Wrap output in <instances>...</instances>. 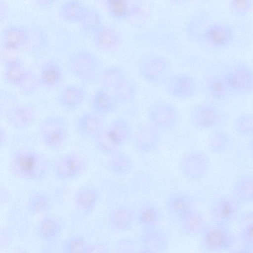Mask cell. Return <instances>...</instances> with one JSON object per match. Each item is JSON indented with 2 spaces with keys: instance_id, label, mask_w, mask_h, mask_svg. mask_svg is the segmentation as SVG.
I'll list each match as a JSON object with an SVG mask.
<instances>
[{
  "instance_id": "1",
  "label": "cell",
  "mask_w": 253,
  "mask_h": 253,
  "mask_svg": "<svg viewBox=\"0 0 253 253\" xmlns=\"http://www.w3.org/2000/svg\"><path fill=\"white\" fill-rule=\"evenodd\" d=\"M52 163L44 155L33 149L20 148L11 153L9 169L15 177L30 182L43 180L51 171Z\"/></svg>"
},
{
  "instance_id": "2",
  "label": "cell",
  "mask_w": 253,
  "mask_h": 253,
  "mask_svg": "<svg viewBox=\"0 0 253 253\" xmlns=\"http://www.w3.org/2000/svg\"><path fill=\"white\" fill-rule=\"evenodd\" d=\"M67 67L73 76L86 85L98 82L103 68L98 56L88 50H79L71 53L67 59Z\"/></svg>"
},
{
  "instance_id": "3",
  "label": "cell",
  "mask_w": 253,
  "mask_h": 253,
  "mask_svg": "<svg viewBox=\"0 0 253 253\" xmlns=\"http://www.w3.org/2000/svg\"><path fill=\"white\" fill-rule=\"evenodd\" d=\"M189 118L194 128L202 131L224 128L229 120L228 113L213 101L195 104L190 109Z\"/></svg>"
},
{
  "instance_id": "4",
  "label": "cell",
  "mask_w": 253,
  "mask_h": 253,
  "mask_svg": "<svg viewBox=\"0 0 253 253\" xmlns=\"http://www.w3.org/2000/svg\"><path fill=\"white\" fill-rule=\"evenodd\" d=\"M69 122L64 116L52 115L44 118L39 124L38 133L43 146L50 150L61 148L69 136Z\"/></svg>"
},
{
  "instance_id": "5",
  "label": "cell",
  "mask_w": 253,
  "mask_h": 253,
  "mask_svg": "<svg viewBox=\"0 0 253 253\" xmlns=\"http://www.w3.org/2000/svg\"><path fill=\"white\" fill-rule=\"evenodd\" d=\"M200 246L208 253H221L233 250L237 237L230 226L209 224L200 234Z\"/></svg>"
},
{
  "instance_id": "6",
  "label": "cell",
  "mask_w": 253,
  "mask_h": 253,
  "mask_svg": "<svg viewBox=\"0 0 253 253\" xmlns=\"http://www.w3.org/2000/svg\"><path fill=\"white\" fill-rule=\"evenodd\" d=\"M147 123L162 132L175 130L180 120L178 108L167 101H157L151 104L146 112Z\"/></svg>"
},
{
  "instance_id": "7",
  "label": "cell",
  "mask_w": 253,
  "mask_h": 253,
  "mask_svg": "<svg viewBox=\"0 0 253 253\" xmlns=\"http://www.w3.org/2000/svg\"><path fill=\"white\" fill-rule=\"evenodd\" d=\"M236 33L230 23L215 22L205 26L200 32L199 38L205 46L215 50H223L230 47L234 43Z\"/></svg>"
},
{
  "instance_id": "8",
  "label": "cell",
  "mask_w": 253,
  "mask_h": 253,
  "mask_svg": "<svg viewBox=\"0 0 253 253\" xmlns=\"http://www.w3.org/2000/svg\"><path fill=\"white\" fill-rule=\"evenodd\" d=\"M221 74L231 96H244L253 92V69L248 64L238 62Z\"/></svg>"
},
{
  "instance_id": "9",
  "label": "cell",
  "mask_w": 253,
  "mask_h": 253,
  "mask_svg": "<svg viewBox=\"0 0 253 253\" xmlns=\"http://www.w3.org/2000/svg\"><path fill=\"white\" fill-rule=\"evenodd\" d=\"M88 165V161L84 155L75 152H69L52 163L51 171L58 180L71 181L82 176Z\"/></svg>"
},
{
  "instance_id": "10",
  "label": "cell",
  "mask_w": 253,
  "mask_h": 253,
  "mask_svg": "<svg viewBox=\"0 0 253 253\" xmlns=\"http://www.w3.org/2000/svg\"><path fill=\"white\" fill-rule=\"evenodd\" d=\"M140 77L151 85H162L170 73V64L164 56L148 54L143 56L138 63Z\"/></svg>"
},
{
  "instance_id": "11",
  "label": "cell",
  "mask_w": 253,
  "mask_h": 253,
  "mask_svg": "<svg viewBox=\"0 0 253 253\" xmlns=\"http://www.w3.org/2000/svg\"><path fill=\"white\" fill-rule=\"evenodd\" d=\"M162 85L168 96L178 100L191 99L197 91L195 78L186 73H170Z\"/></svg>"
},
{
  "instance_id": "12",
  "label": "cell",
  "mask_w": 253,
  "mask_h": 253,
  "mask_svg": "<svg viewBox=\"0 0 253 253\" xmlns=\"http://www.w3.org/2000/svg\"><path fill=\"white\" fill-rule=\"evenodd\" d=\"M240 204L232 195H222L211 204L210 214L212 224L230 225L237 219L241 212Z\"/></svg>"
},
{
  "instance_id": "13",
  "label": "cell",
  "mask_w": 253,
  "mask_h": 253,
  "mask_svg": "<svg viewBox=\"0 0 253 253\" xmlns=\"http://www.w3.org/2000/svg\"><path fill=\"white\" fill-rule=\"evenodd\" d=\"M211 160L205 153L197 150L187 152L182 158L179 169L182 174L191 180L205 178L209 173Z\"/></svg>"
},
{
  "instance_id": "14",
  "label": "cell",
  "mask_w": 253,
  "mask_h": 253,
  "mask_svg": "<svg viewBox=\"0 0 253 253\" xmlns=\"http://www.w3.org/2000/svg\"><path fill=\"white\" fill-rule=\"evenodd\" d=\"M3 113L8 124L19 130L28 128L37 116L36 108L33 105L18 102L6 108Z\"/></svg>"
},
{
  "instance_id": "15",
  "label": "cell",
  "mask_w": 253,
  "mask_h": 253,
  "mask_svg": "<svg viewBox=\"0 0 253 253\" xmlns=\"http://www.w3.org/2000/svg\"><path fill=\"white\" fill-rule=\"evenodd\" d=\"M133 144L136 151L142 154L153 153L161 144V132L148 123L138 126L133 134Z\"/></svg>"
},
{
  "instance_id": "16",
  "label": "cell",
  "mask_w": 253,
  "mask_h": 253,
  "mask_svg": "<svg viewBox=\"0 0 253 253\" xmlns=\"http://www.w3.org/2000/svg\"><path fill=\"white\" fill-rule=\"evenodd\" d=\"M105 127L104 117L90 110L80 114L73 122L75 132L84 140H92Z\"/></svg>"
},
{
  "instance_id": "17",
  "label": "cell",
  "mask_w": 253,
  "mask_h": 253,
  "mask_svg": "<svg viewBox=\"0 0 253 253\" xmlns=\"http://www.w3.org/2000/svg\"><path fill=\"white\" fill-rule=\"evenodd\" d=\"M37 75L40 88L46 91H53L59 88L64 78L62 66L54 59L45 60Z\"/></svg>"
},
{
  "instance_id": "18",
  "label": "cell",
  "mask_w": 253,
  "mask_h": 253,
  "mask_svg": "<svg viewBox=\"0 0 253 253\" xmlns=\"http://www.w3.org/2000/svg\"><path fill=\"white\" fill-rule=\"evenodd\" d=\"M91 35L93 46L98 50L106 53L118 50L123 41L122 35L118 30L104 24Z\"/></svg>"
},
{
  "instance_id": "19",
  "label": "cell",
  "mask_w": 253,
  "mask_h": 253,
  "mask_svg": "<svg viewBox=\"0 0 253 253\" xmlns=\"http://www.w3.org/2000/svg\"><path fill=\"white\" fill-rule=\"evenodd\" d=\"M30 35L24 26L18 24H9L5 26L0 34L1 45L4 50L16 51L28 44Z\"/></svg>"
},
{
  "instance_id": "20",
  "label": "cell",
  "mask_w": 253,
  "mask_h": 253,
  "mask_svg": "<svg viewBox=\"0 0 253 253\" xmlns=\"http://www.w3.org/2000/svg\"><path fill=\"white\" fill-rule=\"evenodd\" d=\"M63 230V222L60 218L53 215H46L37 224L35 233L44 243L53 244L58 240Z\"/></svg>"
},
{
  "instance_id": "21",
  "label": "cell",
  "mask_w": 253,
  "mask_h": 253,
  "mask_svg": "<svg viewBox=\"0 0 253 253\" xmlns=\"http://www.w3.org/2000/svg\"><path fill=\"white\" fill-rule=\"evenodd\" d=\"M87 92L82 86L69 84L64 86L56 98L58 106L64 110L73 111L81 108L85 102Z\"/></svg>"
},
{
  "instance_id": "22",
  "label": "cell",
  "mask_w": 253,
  "mask_h": 253,
  "mask_svg": "<svg viewBox=\"0 0 253 253\" xmlns=\"http://www.w3.org/2000/svg\"><path fill=\"white\" fill-rule=\"evenodd\" d=\"M100 198L98 189L91 184H86L79 188L73 197L76 208L81 212L90 213L97 205Z\"/></svg>"
},
{
  "instance_id": "23",
  "label": "cell",
  "mask_w": 253,
  "mask_h": 253,
  "mask_svg": "<svg viewBox=\"0 0 253 253\" xmlns=\"http://www.w3.org/2000/svg\"><path fill=\"white\" fill-rule=\"evenodd\" d=\"M118 106L112 93L101 87L94 91L89 100L90 110L103 117L115 113Z\"/></svg>"
},
{
  "instance_id": "24",
  "label": "cell",
  "mask_w": 253,
  "mask_h": 253,
  "mask_svg": "<svg viewBox=\"0 0 253 253\" xmlns=\"http://www.w3.org/2000/svg\"><path fill=\"white\" fill-rule=\"evenodd\" d=\"M105 129L112 141L121 149L132 138L130 124L124 117L119 116L113 119L105 126Z\"/></svg>"
},
{
  "instance_id": "25",
  "label": "cell",
  "mask_w": 253,
  "mask_h": 253,
  "mask_svg": "<svg viewBox=\"0 0 253 253\" xmlns=\"http://www.w3.org/2000/svg\"><path fill=\"white\" fill-rule=\"evenodd\" d=\"M168 212L176 221L188 211L194 208V200L185 192H174L169 194L166 199Z\"/></svg>"
},
{
  "instance_id": "26",
  "label": "cell",
  "mask_w": 253,
  "mask_h": 253,
  "mask_svg": "<svg viewBox=\"0 0 253 253\" xmlns=\"http://www.w3.org/2000/svg\"><path fill=\"white\" fill-rule=\"evenodd\" d=\"M109 226L117 231L130 229L136 220L134 210L128 207L119 206L112 209L107 216Z\"/></svg>"
},
{
  "instance_id": "27",
  "label": "cell",
  "mask_w": 253,
  "mask_h": 253,
  "mask_svg": "<svg viewBox=\"0 0 253 253\" xmlns=\"http://www.w3.org/2000/svg\"><path fill=\"white\" fill-rule=\"evenodd\" d=\"M162 217L159 208L151 202L142 204L136 213V220L144 231L157 229Z\"/></svg>"
},
{
  "instance_id": "28",
  "label": "cell",
  "mask_w": 253,
  "mask_h": 253,
  "mask_svg": "<svg viewBox=\"0 0 253 253\" xmlns=\"http://www.w3.org/2000/svg\"><path fill=\"white\" fill-rule=\"evenodd\" d=\"M204 86L210 98L216 103L224 102L231 96L221 74L208 75L204 80Z\"/></svg>"
},
{
  "instance_id": "29",
  "label": "cell",
  "mask_w": 253,
  "mask_h": 253,
  "mask_svg": "<svg viewBox=\"0 0 253 253\" xmlns=\"http://www.w3.org/2000/svg\"><path fill=\"white\" fill-rule=\"evenodd\" d=\"M181 230L189 235L201 234L209 224L203 214L194 208L177 220Z\"/></svg>"
},
{
  "instance_id": "30",
  "label": "cell",
  "mask_w": 253,
  "mask_h": 253,
  "mask_svg": "<svg viewBox=\"0 0 253 253\" xmlns=\"http://www.w3.org/2000/svg\"><path fill=\"white\" fill-rule=\"evenodd\" d=\"M236 221L240 226L237 237L242 248L253 251V211H241Z\"/></svg>"
},
{
  "instance_id": "31",
  "label": "cell",
  "mask_w": 253,
  "mask_h": 253,
  "mask_svg": "<svg viewBox=\"0 0 253 253\" xmlns=\"http://www.w3.org/2000/svg\"><path fill=\"white\" fill-rule=\"evenodd\" d=\"M104 6L109 16L117 21L127 20L137 11L132 0H108Z\"/></svg>"
},
{
  "instance_id": "32",
  "label": "cell",
  "mask_w": 253,
  "mask_h": 253,
  "mask_svg": "<svg viewBox=\"0 0 253 253\" xmlns=\"http://www.w3.org/2000/svg\"><path fill=\"white\" fill-rule=\"evenodd\" d=\"M233 142L232 135L224 128H219L211 131L208 139L207 148L212 154L223 155L231 148Z\"/></svg>"
},
{
  "instance_id": "33",
  "label": "cell",
  "mask_w": 253,
  "mask_h": 253,
  "mask_svg": "<svg viewBox=\"0 0 253 253\" xmlns=\"http://www.w3.org/2000/svg\"><path fill=\"white\" fill-rule=\"evenodd\" d=\"M232 195L241 204H253V175L238 176L233 184Z\"/></svg>"
},
{
  "instance_id": "34",
  "label": "cell",
  "mask_w": 253,
  "mask_h": 253,
  "mask_svg": "<svg viewBox=\"0 0 253 253\" xmlns=\"http://www.w3.org/2000/svg\"><path fill=\"white\" fill-rule=\"evenodd\" d=\"M111 92L119 105L128 104L137 96L138 84L134 80L126 76Z\"/></svg>"
},
{
  "instance_id": "35",
  "label": "cell",
  "mask_w": 253,
  "mask_h": 253,
  "mask_svg": "<svg viewBox=\"0 0 253 253\" xmlns=\"http://www.w3.org/2000/svg\"><path fill=\"white\" fill-rule=\"evenodd\" d=\"M23 61L19 57H9L3 60L2 79L14 87L27 70Z\"/></svg>"
},
{
  "instance_id": "36",
  "label": "cell",
  "mask_w": 253,
  "mask_h": 253,
  "mask_svg": "<svg viewBox=\"0 0 253 253\" xmlns=\"http://www.w3.org/2000/svg\"><path fill=\"white\" fill-rule=\"evenodd\" d=\"M106 167L111 173L118 176H123L128 174L132 171L133 162L128 154L119 151L109 156Z\"/></svg>"
},
{
  "instance_id": "37",
  "label": "cell",
  "mask_w": 253,
  "mask_h": 253,
  "mask_svg": "<svg viewBox=\"0 0 253 253\" xmlns=\"http://www.w3.org/2000/svg\"><path fill=\"white\" fill-rule=\"evenodd\" d=\"M88 8L81 0H67L60 6L58 13L64 21L79 24Z\"/></svg>"
},
{
  "instance_id": "38",
  "label": "cell",
  "mask_w": 253,
  "mask_h": 253,
  "mask_svg": "<svg viewBox=\"0 0 253 253\" xmlns=\"http://www.w3.org/2000/svg\"><path fill=\"white\" fill-rule=\"evenodd\" d=\"M52 204V199L47 193L36 191L29 196L26 209L29 214L37 215L47 212L51 208Z\"/></svg>"
},
{
  "instance_id": "39",
  "label": "cell",
  "mask_w": 253,
  "mask_h": 253,
  "mask_svg": "<svg viewBox=\"0 0 253 253\" xmlns=\"http://www.w3.org/2000/svg\"><path fill=\"white\" fill-rule=\"evenodd\" d=\"M125 77L122 67L111 65L102 68L98 83L100 87L111 92Z\"/></svg>"
},
{
  "instance_id": "40",
  "label": "cell",
  "mask_w": 253,
  "mask_h": 253,
  "mask_svg": "<svg viewBox=\"0 0 253 253\" xmlns=\"http://www.w3.org/2000/svg\"><path fill=\"white\" fill-rule=\"evenodd\" d=\"M156 229L144 231L140 238V242L151 252H163L167 249L168 239L164 233Z\"/></svg>"
},
{
  "instance_id": "41",
  "label": "cell",
  "mask_w": 253,
  "mask_h": 253,
  "mask_svg": "<svg viewBox=\"0 0 253 253\" xmlns=\"http://www.w3.org/2000/svg\"><path fill=\"white\" fill-rule=\"evenodd\" d=\"M232 126L239 136L250 138L253 135V114L242 112L234 118Z\"/></svg>"
},
{
  "instance_id": "42",
  "label": "cell",
  "mask_w": 253,
  "mask_h": 253,
  "mask_svg": "<svg viewBox=\"0 0 253 253\" xmlns=\"http://www.w3.org/2000/svg\"><path fill=\"white\" fill-rule=\"evenodd\" d=\"M79 24L84 32L92 35L99 29L104 23L99 11L94 8L88 7Z\"/></svg>"
},
{
  "instance_id": "43",
  "label": "cell",
  "mask_w": 253,
  "mask_h": 253,
  "mask_svg": "<svg viewBox=\"0 0 253 253\" xmlns=\"http://www.w3.org/2000/svg\"><path fill=\"white\" fill-rule=\"evenodd\" d=\"M15 88L25 96L33 95L40 88L38 75L27 68Z\"/></svg>"
},
{
  "instance_id": "44",
  "label": "cell",
  "mask_w": 253,
  "mask_h": 253,
  "mask_svg": "<svg viewBox=\"0 0 253 253\" xmlns=\"http://www.w3.org/2000/svg\"><path fill=\"white\" fill-rule=\"evenodd\" d=\"M95 149L100 153L110 156L121 151L110 139L108 135L105 127L92 139Z\"/></svg>"
},
{
  "instance_id": "45",
  "label": "cell",
  "mask_w": 253,
  "mask_h": 253,
  "mask_svg": "<svg viewBox=\"0 0 253 253\" xmlns=\"http://www.w3.org/2000/svg\"><path fill=\"white\" fill-rule=\"evenodd\" d=\"M88 243L81 235H75L67 238L62 245V252L65 253H85Z\"/></svg>"
},
{
  "instance_id": "46",
  "label": "cell",
  "mask_w": 253,
  "mask_h": 253,
  "mask_svg": "<svg viewBox=\"0 0 253 253\" xmlns=\"http://www.w3.org/2000/svg\"><path fill=\"white\" fill-rule=\"evenodd\" d=\"M230 13L237 18L247 16L253 8V0H229Z\"/></svg>"
},
{
  "instance_id": "47",
  "label": "cell",
  "mask_w": 253,
  "mask_h": 253,
  "mask_svg": "<svg viewBox=\"0 0 253 253\" xmlns=\"http://www.w3.org/2000/svg\"><path fill=\"white\" fill-rule=\"evenodd\" d=\"M13 240V235L8 228L3 227L0 230V248H5L10 245Z\"/></svg>"
},
{
  "instance_id": "48",
  "label": "cell",
  "mask_w": 253,
  "mask_h": 253,
  "mask_svg": "<svg viewBox=\"0 0 253 253\" xmlns=\"http://www.w3.org/2000/svg\"><path fill=\"white\" fill-rule=\"evenodd\" d=\"M108 250L107 245L103 243H88L85 253H106L108 252Z\"/></svg>"
},
{
  "instance_id": "49",
  "label": "cell",
  "mask_w": 253,
  "mask_h": 253,
  "mask_svg": "<svg viewBox=\"0 0 253 253\" xmlns=\"http://www.w3.org/2000/svg\"><path fill=\"white\" fill-rule=\"evenodd\" d=\"M11 197V193L10 190L5 185H1L0 187V203L5 204L7 203Z\"/></svg>"
},
{
  "instance_id": "50",
  "label": "cell",
  "mask_w": 253,
  "mask_h": 253,
  "mask_svg": "<svg viewBox=\"0 0 253 253\" xmlns=\"http://www.w3.org/2000/svg\"><path fill=\"white\" fill-rule=\"evenodd\" d=\"M58 0H32L33 3L39 8H47L52 6Z\"/></svg>"
},
{
  "instance_id": "51",
  "label": "cell",
  "mask_w": 253,
  "mask_h": 253,
  "mask_svg": "<svg viewBox=\"0 0 253 253\" xmlns=\"http://www.w3.org/2000/svg\"><path fill=\"white\" fill-rule=\"evenodd\" d=\"M8 141V133L5 128L0 126V148L5 147Z\"/></svg>"
},
{
  "instance_id": "52",
  "label": "cell",
  "mask_w": 253,
  "mask_h": 253,
  "mask_svg": "<svg viewBox=\"0 0 253 253\" xmlns=\"http://www.w3.org/2000/svg\"><path fill=\"white\" fill-rule=\"evenodd\" d=\"M169 2L176 5H182L186 3L190 0H168Z\"/></svg>"
},
{
  "instance_id": "53",
  "label": "cell",
  "mask_w": 253,
  "mask_h": 253,
  "mask_svg": "<svg viewBox=\"0 0 253 253\" xmlns=\"http://www.w3.org/2000/svg\"><path fill=\"white\" fill-rule=\"evenodd\" d=\"M248 149L251 154L253 156V135L250 138L248 143Z\"/></svg>"
},
{
  "instance_id": "54",
  "label": "cell",
  "mask_w": 253,
  "mask_h": 253,
  "mask_svg": "<svg viewBox=\"0 0 253 253\" xmlns=\"http://www.w3.org/2000/svg\"><path fill=\"white\" fill-rule=\"evenodd\" d=\"M95 0L97 2H98V3L102 4L104 5V4L106 3V2L108 0Z\"/></svg>"
}]
</instances>
